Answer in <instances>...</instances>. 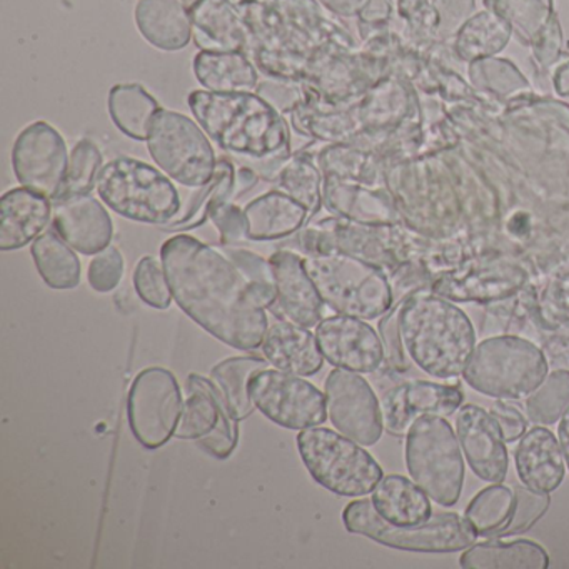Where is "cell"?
I'll use <instances>...</instances> for the list:
<instances>
[{
  "label": "cell",
  "mask_w": 569,
  "mask_h": 569,
  "mask_svg": "<svg viewBox=\"0 0 569 569\" xmlns=\"http://www.w3.org/2000/svg\"><path fill=\"white\" fill-rule=\"evenodd\" d=\"M174 301L196 325L239 351H256L269 328L234 262L214 246L189 234L169 238L161 248Z\"/></svg>",
  "instance_id": "6da1fadb"
},
{
  "label": "cell",
  "mask_w": 569,
  "mask_h": 569,
  "mask_svg": "<svg viewBox=\"0 0 569 569\" xmlns=\"http://www.w3.org/2000/svg\"><path fill=\"white\" fill-rule=\"evenodd\" d=\"M249 56L269 79L305 81L329 58L355 52L351 34L326 14L318 0H242Z\"/></svg>",
  "instance_id": "7a4b0ae2"
},
{
  "label": "cell",
  "mask_w": 569,
  "mask_h": 569,
  "mask_svg": "<svg viewBox=\"0 0 569 569\" xmlns=\"http://www.w3.org/2000/svg\"><path fill=\"white\" fill-rule=\"evenodd\" d=\"M188 106L221 151L241 159L264 181L274 182L292 156L288 119L256 92L192 91Z\"/></svg>",
  "instance_id": "3957f363"
},
{
  "label": "cell",
  "mask_w": 569,
  "mask_h": 569,
  "mask_svg": "<svg viewBox=\"0 0 569 569\" xmlns=\"http://www.w3.org/2000/svg\"><path fill=\"white\" fill-rule=\"evenodd\" d=\"M399 331L409 358L436 379L458 378L465 372L476 335L461 309L436 296H416L401 306Z\"/></svg>",
  "instance_id": "277c9868"
},
{
  "label": "cell",
  "mask_w": 569,
  "mask_h": 569,
  "mask_svg": "<svg viewBox=\"0 0 569 569\" xmlns=\"http://www.w3.org/2000/svg\"><path fill=\"white\" fill-rule=\"evenodd\" d=\"M96 191L116 214L142 224L162 228L182 209L181 194L168 174L128 156L104 162Z\"/></svg>",
  "instance_id": "5b68a950"
},
{
  "label": "cell",
  "mask_w": 569,
  "mask_h": 569,
  "mask_svg": "<svg viewBox=\"0 0 569 569\" xmlns=\"http://www.w3.org/2000/svg\"><path fill=\"white\" fill-rule=\"evenodd\" d=\"M322 301L338 315L376 319L391 306V289L385 274L372 262L348 252L329 251L305 256Z\"/></svg>",
  "instance_id": "8992f818"
},
{
  "label": "cell",
  "mask_w": 569,
  "mask_h": 569,
  "mask_svg": "<svg viewBox=\"0 0 569 569\" xmlns=\"http://www.w3.org/2000/svg\"><path fill=\"white\" fill-rule=\"evenodd\" d=\"M462 376L481 395L522 399L545 381L548 361L541 349L528 339L499 336L475 348Z\"/></svg>",
  "instance_id": "52a82bcc"
},
{
  "label": "cell",
  "mask_w": 569,
  "mask_h": 569,
  "mask_svg": "<svg viewBox=\"0 0 569 569\" xmlns=\"http://www.w3.org/2000/svg\"><path fill=\"white\" fill-rule=\"evenodd\" d=\"M346 529L389 548L416 552H455L475 545L476 531L456 512H439L428 521L399 526L379 515L372 499L349 502L342 511Z\"/></svg>",
  "instance_id": "ba28073f"
},
{
  "label": "cell",
  "mask_w": 569,
  "mask_h": 569,
  "mask_svg": "<svg viewBox=\"0 0 569 569\" xmlns=\"http://www.w3.org/2000/svg\"><path fill=\"white\" fill-rule=\"evenodd\" d=\"M298 449L315 481L335 495L359 498L375 491L385 478L379 462L342 432L318 426L302 429Z\"/></svg>",
  "instance_id": "9c48e42d"
},
{
  "label": "cell",
  "mask_w": 569,
  "mask_h": 569,
  "mask_svg": "<svg viewBox=\"0 0 569 569\" xmlns=\"http://www.w3.org/2000/svg\"><path fill=\"white\" fill-rule=\"evenodd\" d=\"M406 466L416 485L441 506H455L465 485L458 435L442 416H422L406 435Z\"/></svg>",
  "instance_id": "30bf717a"
},
{
  "label": "cell",
  "mask_w": 569,
  "mask_h": 569,
  "mask_svg": "<svg viewBox=\"0 0 569 569\" xmlns=\"http://www.w3.org/2000/svg\"><path fill=\"white\" fill-rule=\"evenodd\" d=\"M146 142L152 161L178 184L201 189L214 179L219 162L214 146L188 116L161 109Z\"/></svg>",
  "instance_id": "8fae6325"
},
{
  "label": "cell",
  "mask_w": 569,
  "mask_h": 569,
  "mask_svg": "<svg viewBox=\"0 0 569 569\" xmlns=\"http://www.w3.org/2000/svg\"><path fill=\"white\" fill-rule=\"evenodd\" d=\"M184 399L178 379L169 369H142L128 396V418L132 435L146 449H158L174 436Z\"/></svg>",
  "instance_id": "7c38bea8"
},
{
  "label": "cell",
  "mask_w": 569,
  "mask_h": 569,
  "mask_svg": "<svg viewBox=\"0 0 569 569\" xmlns=\"http://www.w3.org/2000/svg\"><path fill=\"white\" fill-rule=\"evenodd\" d=\"M249 396L266 418L291 431L325 425L329 416L321 389L302 376L279 369L266 368L252 375Z\"/></svg>",
  "instance_id": "4fadbf2b"
},
{
  "label": "cell",
  "mask_w": 569,
  "mask_h": 569,
  "mask_svg": "<svg viewBox=\"0 0 569 569\" xmlns=\"http://www.w3.org/2000/svg\"><path fill=\"white\" fill-rule=\"evenodd\" d=\"M174 438L198 442L199 448L219 459H228L239 441L238 419L212 379L192 372L188 398Z\"/></svg>",
  "instance_id": "5bb4252c"
},
{
  "label": "cell",
  "mask_w": 569,
  "mask_h": 569,
  "mask_svg": "<svg viewBox=\"0 0 569 569\" xmlns=\"http://www.w3.org/2000/svg\"><path fill=\"white\" fill-rule=\"evenodd\" d=\"M12 169L19 184L58 201L68 178L66 139L48 121H36L19 132L12 146Z\"/></svg>",
  "instance_id": "9a60e30c"
},
{
  "label": "cell",
  "mask_w": 569,
  "mask_h": 569,
  "mask_svg": "<svg viewBox=\"0 0 569 569\" xmlns=\"http://www.w3.org/2000/svg\"><path fill=\"white\" fill-rule=\"evenodd\" d=\"M332 426L361 446H375L385 431L381 402L359 372L336 368L325 382Z\"/></svg>",
  "instance_id": "2e32d148"
},
{
  "label": "cell",
  "mask_w": 569,
  "mask_h": 569,
  "mask_svg": "<svg viewBox=\"0 0 569 569\" xmlns=\"http://www.w3.org/2000/svg\"><path fill=\"white\" fill-rule=\"evenodd\" d=\"M322 356L335 368L369 375L385 362V345L365 319L331 316L316 326Z\"/></svg>",
  "instance_id": "e0dca14e"
},
{
  "label": "cell",
  "mask_w": 569,
  "mask_h": 569,
  "mask_svg": "<svg viewBox=\"0 0 569 569\" xmlns=\"http://www.w3.org/2000/svg\"><path fill=\"white\" fill-rule=\"evenodd\" d=\"M378 61L372 56L342 52L312 69L301 82L306 101L329 109H348L376 81Z\"/></svg>",
  "instance_id": "ac0fdd59"
},
{
  "label": "cell",
  "mask_w": 569,
  "mask_h": 569,
  "mask_svg": "<svg viewBox=\"0 0 569 569\" xmlns=\"http://www.w3.org/2000/svg\"><path fill=\"white\" fill-rule=\"evenodd\" d=\"M458 386L431 381H408L388 389L381 398L385 429L392 436H406L422 416H449L462 402Z\"/></svg>",
  "instance_id": "d6986e66"
},
{
  "label": "cell",
  "mask_w": 569,
  "mask_h": 569,
  "mask_svg": "<svg viewBox=\"0 0 569 569\" xmlns=\"http://www.w3.org/2000/svg\"><path fill=\"white\" fill-rule=\"evenodd\" d=\"M274 269L278 299L271 311L282 321L316 328L325 316V301L316 288L305 258L291 249H279L269 258Z\"/></svg>",
  "instance_id": "ffe728a7"
},
{
  "label": "cell",
  "mask_w": 569,
  "mask_h": 569,
  "mask_svg": "<svg viewBox=\"0 0 569 569\" xmlns=\"http://www.w3.org/2000/svg\"><path fill=\"white\" fill-rule=\"evenodd\" d=\"M456 435L466 461L478 478L502 482L508 475V451L498 422L491 412L466 405L456 415Z\"/></svg>",
  "instance_id": "44dd1931"
},
{
  "label": "cell",
  "mask_w": 569,
  "mask_h": 569,
  "mask_svg": "<svg viewBox=\"0 0 569 569\" xmlns=\"http://www.w3.org/2000/svg\"><path fill=\"white\" fill-rule=\"evenodd\" d=\"M52 229L84 256H96L111 246L114 222L99 199L91 194L59 199L52 209Z\"/></svg>",
  "instance_id": "7402d4cb"
},
{
  "label": "cell",
  "mask_w": 569,
  "mask_h": 569,
  "mask_svg": "<svg viewBox=\"0 0 569 569\" xmlns=\"http://www.w3.org/2000/svg\"><path fill=\"white\" fill-rule=\"evenodd\" d=\"M54 202L32 189L14 188L0 199V251L34 242L52 222Z\"/></svg>",
  "instance_id": "603a6c76"
},
{
  "label": "cell",
  "mask_w": 569,
  "mask_h": 569,
  "mask_svg": "<svg viewBox=\"0 0 569 569\" xmlns=\"http://www.w3.org/2000/svg\"><path fill=\"white\" fill-rule=\"evenodd\" d=\"M261 348L272 368L289 375L315 376L325 365L316 332L282 319L269 325Z\"/></svg>",
  "instance_id": "cb8c5ba5"
},
{
  "label": "cell",
  "mask_w": 569,
  "mask_h": 569,
  "mask_svg": "<svg viewBox=\"0 0 569 569\" xmlns=\"http://www.w3.org/2000/svg\"><path fill=\"white\" fill-rule=\"evenodd\" d=\"M192 39L201 51L244 52L248 29L229 0H198L189 8Z\"/></svg>",
  "instance_id": "d4e9b609"
},
{
  "label": "cell",
  "mask_w": 569,
  "mask_h": 569,
  "mask_svg": "<svg viewBox=\"0 0 569 569\" xmlns=\"http://www.w3.org/2000/svg\"><path fill=\"white\" fill-rule=\"evenodd\" d=\"M516 471L528 488L552 492L565 478V455L549 429L536 426L522 435L515 452Z\"/></svg>",
  "instance_id": "484cf974"
},
{
  "label": "cell",
  "mask_w": 569,
  "mask_h": 569,
  "mask_svg": "<svg viewBox=\"0 0 569 569\" xmlns=\"http://www.w3.org/2000/svg\"><path fill=\"white\" fill-rule=\"evenodd\" d=\"M244 214L248 241L254 242L281 241L298 234L309 224L308 209L279 189H272L246 204Z\"/></svg>",
  "instance_id": "4316f807"
},
{
  "label": "cell",
  "mask_w": 569,
  "mask_h": 569,
  "mask_svg": "<svg viewBox=\"0 0 569 569\" xmlns=\"http://www.w3.org/2000/svg\"><path fill=\"white\" fill-rule=\"evenodd\" d=\"M134 18L142 38L156 49L178 52L191 42V14L182 0H139Z\"/></svg>",
  "instance_id": "83f0119b"
},
{
  "label": "cell",
  "mask_w": 569,
  "mask_h": 569,
  "mask_svg": "<svg viewBox=\"0 0 569 569\" xmlns=\"http://www.w3.org/2000/svg\"><path fill=\"white\" fill-rule=\"evenodd\" d=\"M192 71L206 91L256 92L259 86L258 68L246 52H198Z\"/></svg>",
  "instance_id": "f1b7e54d"
},
{
  "label": "cell",
  "mask_w": 569,
  "mask_h": 569,
  "mask_svg": "<svg viewBox=\"0 0 569 569\" xmlns=\"http://www.w3.org/2000/svg\"><path fill=\"white\" fill-rule=\"evenodd\" d=\"M288 119L299 136L325 144H356L365 132L355 111L321 108L309 101L301 102Z\"/></svg>",
  "instance_id": "f546056e"
},
{
  "label": "cell",
  "mask_w": 569,
  "mask_h": 569,
  "mask_svg": "<svg viewBox=\"0 0 569 569\" xmlns=\"http://www.w3.org/2000/svg\"><path fill=\"white\" fill-rule=\"evenodd\" d=\"M429 496L401 475H389L376 486L372 502L379 515L399 526L419 525L432 516Z\"/></svg>",
  "instance_id": "4dcf8cb0"
},
{
  "label": "cell",
  "mask_w": 569,
  "mask_h": 569,
  "mask_svg": "<svg viewBox=\"0 0 569 569\" xmlns=\"http://www.w3.org/2000/svg\"><path fill=\"white\" fill-rule=\"evenodd\" d=\"M459 565L466 569H548L549 556L538 542L528 539L489 541L469 546Z\"/></svg>",
  "instance_id": "1f68e13d"
},
{
  "label": "cell",
  "mask_w": 569,
  "mask_h": 569,
  "mask_svg": "<svg viewBox=\"0 0 569 569\" xmlns=\"http://www.w3.org/2000/svg\"><path fill=\"white\" fill-rule=\"evenodd\" d=\"M322 201L331 214L361 222V224L386 222L391 214L388 202L381 196L355 182L341 181L328 176H325V184H322Z\"/></svg>",
  "instance_id": "d6a6232c"
},
{
  "label": "cell",
  "mask_w": 569,
  "mask_h": 569,
  "mask_svg": "<svg viewBox=\"0 0 569 569\" xmlns=\"http://www.w3.org/2000/svg\"><path fill=\"white\" fill-rule=\"evenodd\" d=\"M108 109L116 128L126 138L148 141L152 121L162 108L141 84H118L109 91Z\"/></svg>",
  "instance_id": "836d02e7"
},
{
  "label": "cell",
  "mask_w": 569,
  "mask_h": 569,
  "mask_svg": "<svg viewBox=\"0 0 569 569\" xmlns=\"http://www.w3.org/2000/svg\"><path fill=\"white\" fill-rule=\"evenodd\" d=\"M31 254L39 276L49 288L68 291L81 284V259L54 229L42 232L32 242Z\"/></svg>",
  "instance_id": "e575fe53"
},
{
  "label": "cell",
  "mask_w": 569,
  "mask_h": 569,
  "mask_svg": "<svg viewBox=\"0 0 569 569\" xmlns=\"http://www.w3.org/2000/svg\"><path fill=\"white\" fill-rule=\"evenodd\" d=\"M274 184L279 191L291 196L295 201L308 209L309 222L325 206L322 201L325 174L316 162L315 152L308 151V148L292 152L291 158L279 169Z\"/></svg>",
  "instance_id": "d590c367"
},
{
  "label": "cell",
  "mask_w": 569,
  "mask_h": 569,
  "mask_svg": "<svg viewBox=\"0 0 569 569\" xmlns=\"http://www.w3.org/2000/svg\"><path fill=\"white\" fill-rule=\"evenodd\" d=\"M236 194V168L231 159L219 158L218 171L214 179L204 188L199 189L189 198L188 204H182L181 212L174 221L162 226L164 231H191L199 228L209 219V212L214 206L226 201H234Z\"/></svg>",
  "instance_id": "8d00e7d4"
},
{
  "label": "cell",
  "mask_w": 569,
  "mask_h": 569,
  "mask_svg": "<svg viewBox=\"0 0 569 569\" xmlns=\"http://www.w3.org/2000/svg\"><path fill=\"white\" fill-rule=\"evenodd\" d=\"M268 359L254 356H234L224 359L211 369V379L224 396L232 416L244 421L256 411V405L249 396V379L252 375L269 368Z\"/></svg>",
  "instance_id": "74e56055"
},
{
  "label": "cell",
  "mask_w": 569,
  "mask_h": 569,
  "mask_svg": "<svg viewBox=\"0 0 569 569\" xmlns=\"http://www.w3.org/2000/svg\"><path fill=\"white\" fill-rule=\"evenodd\" d=\"M515 505V491L508 486H502L501 482H495L481 489L471 499L466 508L465 519L478 536H485V538L501 536L511 521Z\"/></svg>",
  "instance_id": "f35d334b"
},
{
  "label": "cell",
  "mask_w": 569,
  "mask_h": 569,
  "mask_svg": "<svg viewBox=\"0 0 569 569\" xmlns=\"http://www.w3.org/2000/svg\"><path fill=\"white\" fill-rule=\"evenodd\" d=\"M316 162L328 178L349 182L375 181L376 166L371 156L352 144H326L316 152Z\"/></svg>",
  "instance_id": "ab89813d"
},
{
  "label": "cell",
  "mask_w": 569,
  "mask_h": 569,
  "mask_svg": "<svg viewBox=\"0 0 569 569\" xmlns=\"http://www.w3.org/2000/svg\"><path fill=\"white\" fill-rule=\"evenodd\" d=\"M219 249L234 262L236 268L244 276L258 305L262 309H272L278 299V286H276L271 261L262 258L258 252L239 248V246H221Z\"/></svg>",
  "instance_id": "60d3db41"
},
{
  "label": "cell",
  "mask_w": 569,
  "mask_h": 569,
  "mask_svg": "<svg viewBox=\"0 0 569 569\" xmlns=\"http://www.w3.org/2000/svg\"><path fill=\"white\" fill-rule=\"evenodd\" d=\"M569 408V371L559 369L528 396L526 412L536 425H555Z\"/></svg>",
  "instance_id": "b9f144b4"
},
{
  "label": "cell",
  "mask_w": 569,
  "mask_h": 569,
  "mask_svg": "<svg viewBox=\"0 0 569 569\" xmlns=\"http://www.w3.org/2000/svg\"><path fill=\"white\" fill-rule=\"evenodd\" d=\"M102 166H104V156L98 144L92 139H81L71 151L68 178L59 199L91 194L92 189H96Z\"/></svg>",
  "instance_id": "7bdbcfd3"
},
{
  "label": "cell",
  "mask_w": 569,
  "mask_h": 569,
  "mask_svg": "<svg viewBox=\"0 0 569 569\" xmlns=\"http://www.w3.org/2000/svg\"><path fill=\"white\" fill-rule=\"evenodd\" d=\"M132 281L142 302L159 311L171 308L174 295H172L164 264L158 258L144 256L136 266Z\"/></svg>",
  "instance_id": "ee69618b"
},
{
  "label": "cell",
  "mask_w": 569,
  "mask_h": 569,
  "mask_svg": "<svg viewBox=\"0 0 569 569\" xmlns=\"http://www.w3.org/2000/svg\"><path fill=\"white\" fill-rule=\"evenodd\" d=\"M508 41V29L498 19L488 14L478 16L466 26L459 38V48L465 52H495Z\"/></svg>",
  "instance_id": "f6af8a7d"
},
{
  "label": "cell",
  "mask_w": 569,
  "mask_h": 569,
  "mask_svg": "<svg viewBox=\"0 0 569 569\" xmlns=\"http://www.w3.org/2000/svg\"><path fill=\"white\" fill-rule=\"evenodd\" d=\"M126 261L122 252L116 246H109L104 251L98 252L89 262L88 281L96 292L114 291L124 278Z\"/></svg>",
  "instance_id": "bcb514c9"
},
{
  "label": "cell",
  "mask_w": 569,
  "mask_h": 569,
  "mask_svg": "<svg viewBox=\"0 0 569 569\" xmlns=\"http://www.w3.org/2000/svg\"><path fill=\"white\" fill-rule=\"evenodd\" d=\"M516 496L515 511H512L511 521L506 526L501 536L518 535L531 528L546 511H548V492L535 491V489L515 486L512 488Z\"/></svg>",
  "instance_id": "7dc6e473"
},
{
  "label": "cell",
  "mask_w": 569,
  "mask_h": 569,
  "mask_svg": "<svg viewBox=\"0 0 569 569\" xmlns=\"http://www.w3.org/2000/svg\"><path fill=\"white\" fill-rule=\"evenodd\" d=\"M209 219L219 232V244L239 246L248 241V222L244 209L232 201L221 202L209 212Z\"/></svg>",
  "instance_id": "c3c4849f"
},
{
  "label": "cell",
  "mask_w": 569,
  "mask_h": 569,
  "mask_svg": "<svg viewBox=\"0 0 569 569\" xmlns=\"http://www.w3.org/2000/svg\"><path fill=\"white\" fill-rule=\"evenodd\" d=\"M256 94L264 99L269 106L288 118L301 102L306 101L305 91L299 82L282 81V79H269L259 82Z\"/></svg>",
  "instance_id": "681fc988"
},
{
  "label": "cell",
  "mask_w": 569,
  "mask_h": 569,
  "mask_svg": "<svg viewBox=\"0 0 569 569\" xmlns=\"http://www.w3.org/2000/svg\"><path fill=\"white\" fill-rule=\"evenodd\" d=\"M401 306H396L379 321V335H381L382 345H385V361L388 362L389 368L398 372H405L409 369L408 351H406L401 331H399Z\"/></svg>",
  "instance_id": "f907efd6"
},
{
  "label": "cell",
  "mask_w": 569,
  "mask_h": 569,
  "mask_svg": "<svg viewBox=\"0 0 569 569\" xmlns=\"http://www.w3.org/2000/svg\"><path fill=\"white\" fill-rule=\"evenodd\" d=\"M489 412L498 422L506 442H515L522 438L526 428H528V421H526L525 415L518 408L498 401L491 406Z\"/></svg>",
  "instance_id": "816d5d0a"
},
{
  "label": "cell",
  "mask_w": 569,
  "mask_h": 569,
  "mask_svg": "<svg viewBox=\"0 0 569 569\" xmlns=\"http://www.w3.org/2000/svg\"><path fill=\"white\" fill-rule=\"evenodd\" d=\"M391 12V2L389 0H368L362 11L359 12V29L362 36L368 34L369 29L378 28Z\"/></svg>",
  "instance_id": "f5cc1de1"
},
{
  "label": "cell",
  "mask_w": 569,
  "mask_h": 569,
  "mask_svg": "<svg viewBox=\"0 0 569 569\" xmlns=\"http://www.w3.org/2000/svg\"><path fill=\"white\" fill-rule=\"evenodd\" d=\"M322 8L341 18H352L359 14L368 0H318Z\"/></svg>",
  "instance_id": "db71d44e"
},
{
  "label": "cell",
  "mask_w": 569,
  "mask_h": 569,
  "mask_svg": "<svg viewBox=\"0 0 569 569\" xmlns=\"http://www.w3.org/2000/svg\"><path fill=\"white\" fill-rule=\"evenodd\" d=\"M259 176L254 169L249 168V166L242 164L241 168L236 171V194L234 199L239 198V196L244 194V192L251 191L256 184H258Z\"/></svg>",
  "instance_id": "11a10c76"
},
{
  "label": "cell",
  "mask_w": 569,
  "mask_h": 569,
  "mask_svg": "<svg viewBox=\"0 0 569 569\" xmlns=\"http://www.w3.org/2000/svg\"><path fill=\"white\" fill-rule=\"evenodd\" d=\"M559 445H561L562 455H565L566 462L569 469V408L566 409L565 415L561 416V422L558 428Z\"/></svg>",
  "instance_id": "9f6ffc18"
},
{
  "label": "cell",
  "mask_w": 569,
  "mask_h": 569,
  "mask_svg": "<svg viewBox=\"0 0 569 569\" xmlns=\"http://www.w3.org/2000/svg\"><path fill=\"white\" fill-rule=\"evenodd\" d=\"M182 2H184V4L188 6V8H191V6L196 4L198 0H182Z\"/></svg>",
  "instance_id": "6f0895ef"
},
{
  "label": "cell",
  "mask_w": 569,
  "mask_h": 569,
  "mask_svg": "<svg viewBox=\"0 0 569 569\" xmlns=\"http://www.w3.org/2000/svg\"><path fill=\"white\" fill-rule=\"evenodd\" d=\"M229 2H231V4L236 8V6H238L239 2H241V0H229Z\"/></svg>",
  "instance_id": "680465c9"
}]
</instances>
